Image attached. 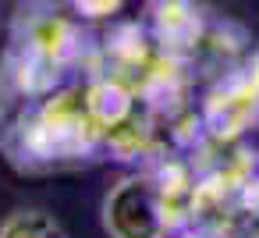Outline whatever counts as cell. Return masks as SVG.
<instances>
[{
  "label": "cell",
  "instance_id": "cell-8",
  "mask_svg": "<svg viewBox=\"0 0 259 238\" xmlns=\"http://www.w3.org/2000/svg\"><path fill=\"white\" fill-rule=\"evenodd\" d=\"M185 238H224V234H213V231H195V234H185Z\"/></svg>",
  "mask_w": 259,
  "mask_h": 238
},
{
  "label": "cell",
  "instance_id": "cell-6",
  "mask_svg": "<svg viewBox=\"0 0 259 238\" xmlns=\"http://www.w3.org/2000/svg\"><path fill=\"white\" fill-rule=\"evenodd\" d=\"M0 238H68L64 227L43 210H18L4 220Z\"/></svg>",
  "mask_w": 259,
  "mask_h": 238
},
{
  "label": "cell",
  "instance_id": "cell-4",
  "mask_svg": "<svg viewBox=\"0 0 259 238\" xmlns=\"http://www.w3.org/2000/svg\"><path fill=\"white\" fill-rule=\"evenodd\" d=\"M103 224L114 238H163L170 231L153 174L117 181L103 199Z\"/></svg>",
  "mask_w": 259,
  "mask_h": 238
},
{
  "label": "cell",
  "instance_id": "cell-7",
  "mask_svg": "<svg viewBox=\"0 0 259 238\" xmlns=\"http://www.w3.org/2000/svg\"><path fill=\"white\" fill-rule=\"evenodd\" d=\"M124 0H71V11L82 22H107L114 15H121Z\"/></svg>",
  "mask_w": 259,
  "mask_h": 238
},
{
  "label": "cell",
  "instance_id": "cell-5",
  "mask_svg": "<svg viewBox=\"0 0 259 238\" xmlns=\"http://www.w3.org/2000/svg\"><path fill=\"white\" fill-rule=\"evenodd\" d=\"M206 22L209 18L199 0H146L142 8V25L149 29V36L181 61H188V54L195 50Z\"/></svg>",
  "mask_w": 259,
  "mask_h": 238
},
{
  "label": "cell",
  "instance_id": "cell-3",
  "mask_svg": "<svg viewBox=\"0 0 259 238\" xmlns=\"http://www.w3.org/2000/svg\"><path fill=\"white\" fill-rule=\"evenodd\" d=\"M202 125L213 139H238L259 117V47L248 50L234 68H227L206 93Z\"/></svg>",
  "mask_w": 259,
  "mask_h": 238
},
{
  "label": "cell",
  "instance_id": "cell-2",
  "mask_svg": "<svg viewBox=\"0 0 259 238\" xmlns=\"http://www.w3.org/2000/svg\"><path fill=\"white\" fill-rule=\"evenodd\" d=\"M100 146H103V125L93 114L89 86L54 93L39 107L29 132V153H36L39 160H75L96 153Z\"/></svg>",
  "mask_w": 259,
  "mask_h": 238
},
{
  "label": "cell",
  "instance_id": "cell-1",
  "mask_svg": "<svg viewBox=\"0 0 259 238\" xmlns=\"http://www.w3.org/2000/svg\"><path fill=\"white\" fill-rule=\"evenodd\" d=\"M15 54L22 89L43 93L57 82V75L89 61L93 50L75 11H64L50 0H32L15 22Z\"/></svg>",
  "mask_w": 259,
  "mask_h": 238
}]
</instances>
